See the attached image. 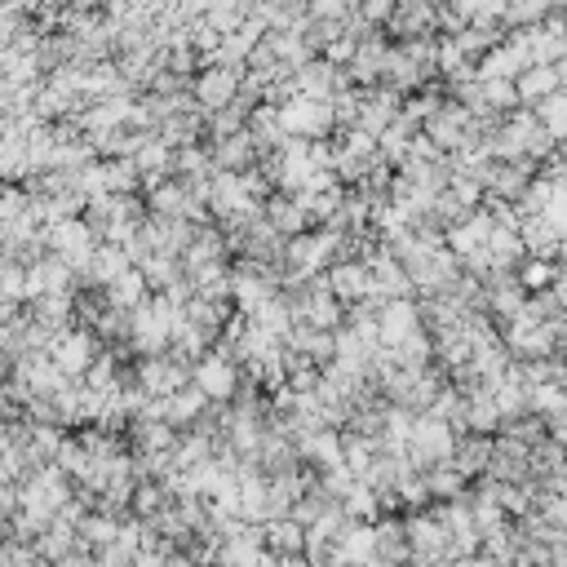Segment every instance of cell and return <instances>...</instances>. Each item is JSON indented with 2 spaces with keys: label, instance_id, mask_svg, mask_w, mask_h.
I'll return each instance as SVG.
<instances>
[{
  "label": "cell",
  "instance_id": "6da1fadb",
  "mask_svg": "<svg viewBox=\"0 0 567 567\" xmlns=\"http://www.w3.org/2000/svg\"><path fill=\"white\" fill-rule=\"evenodd\" d=\"M138 381L151 399H173L187 386H195V364L182 359L178 350H164V355H147L138 359Z\"/></svg>",
  "mask_w": 567,
  "mask_h": 567
},
{
  "label": "cell",
  "instance_id": "7a4b0ae2",
  "mask_svg": "<svg viewBox=\"0 0 567 567\" xmlns=\"http://www.w3.org/2000/svg\"><path fill=\"white\" fill-rule=\"evenodd\" d=\"M45 244H49V253H54L58 262H67L76 275L85 271V266L94 262V253H98V235L89 231V222H85V218L49 226V231H45Z\"/></svg>",
  "mask_w": 567,
  "mask_h": 567
},
{
  "label": "cell",
  "instance_id": "3957f363",
  "mask_svg": "<svg viewBox=\"0 0 567 567\" xmlns=\"http://www.w3.org/2000/svg\"><path fill=\"white\" fill-rule=\"evenodd\" d=\"M195 386H200L213 404H231L244 386V368L235 364L226 350H213V355H204L200 364H195Z\"/></svg>",
  "mask_w": 567,
  "mask_h": 567
},
{
  "label": "cell",
  "instance_id": "277c9868",
  "mask_svg": "<svg viewBox=\"0 0 567 567\" xmlns=\"http://www.w3.org/2000/svg\"><path fill=\"white\" fill-rule=\"evenodd\" d=\"M102 346L94 333H89V328H71V333H63L54 342V350H49V359H54L58 368H63V373L71 377V381H85L89 377V368L98 364V355H102Z\"/></svg>",
  "mask_w": 567,
  "mask_h": 567
},
{
  "label": "cell",
  "instance_id": "5b68a950",
  "mask_svg": "<svg viewBox=\"0 0 567 567\" xmlns=\"http://www.w3.org/2000/svg\"><path fill=\"white\" fill-rule=\"evenodd\" d=\"M240 89H244V76H235V71H226V67H204L200 76H195V102L204 107V116H213V111H226V107H235V98H240Z\"/></svg>",
  "mask_w": 567,
  "mask_h": 567
},
{
  "label": "cell",
  "instance_id": "8992f818",
  "mask_svg": "<svg viewBox=\"0 0 567 567\" xmlns=\"http://www.w3.org/2000/svg\"><path fill=\"white\" fill-rule=\"evenodd\" d=\"M386 36L395 40V45L439 36V5H426V0H404V5H395V18H390Z\"/></svg>",
  "mask_w": 567,
  "mask_h": 567
},
{
  "label": "cell",
  "instance_id": "52a82bcc",
  "mask_svg": "<svg viewBox=\"0 0 567 567\" xmlns=\"http://www.w3.org/2000/svg\"><path fill=\"white\" fill-rule=\"evenodd\" d=\"M373 563L381 567H408L412 563V541L404 519H381L373 528Z\"/></svg>",
  "mask_w": 567,
  "mask_h": 567
},
{
  "label": "cell",
  "instance_id": "ba28073f",
  "mask_svg": "<svg viewBox=\"0 0 567 567\" xmlns=\"http://www.w3.org/2000/svg\"><path fill=\"white\" fill-rule=\"evenodd\" d=\"M284 346L293 350V355L311 359L315 368L337 364V333H324V328H315V324H293V333H288Z\"/></svg>",
  "mask_w": 567,
  "mask_h": 567
},
{
  "label": "cell",
  "instance_id": "9c48e42d",
  "mask_svg": "<svg viewBox=\"0 0 567 567\" xmlns=\"http://www.w3.org/2000/svg\"><path fill=\"white\" fill-rule=\"evenodd\" d=\"M328 288H333V297L350 311V306L373 297V271H368L364 262H342L328 271Z\"/></svg>",
  "mask_w": 567,
  "mask_h": 567
},
{
  "label": "cell",
  "instance_id": "30bf717a",
  "mask_svg": "<svg viewBox=\"0 0 567 567\" xmlns=\"http://www.w3.org/2000/svg\"><path fill=\"white\" fill-rule=\"evenodd\" d=\"M125 439H129V448H133V452H178L182 430H173L169 421L138 417V421H129Z\"/></svg>",
  "mask_w": 567,
  "mask_h": 567
},
{
  "label": "cell",
  "instance_id": "8fae6325",
  "mask_svg": "<svg viewBox=\"0 0 567 567\" xmlns=\"http://www.w3.org/2000/svg\"><path fill=\"white\" fill-rule=\"evenodd\" d=\"M209 147H213L218 173H249L262 164V147L253 142V133H240V138H226V142H209Z\"/></svg>",
  "mask_w": 567,
  "mask_h": 567
},
{
  "label": "cell",
  "instance_id": "7c38bea8",
  "mask_svg": "<svg viewBox=\"0 0 567 567\" xmlns=\"http://www.w3.org/2000/svg\"><path fill=\"white\" fill-rule=\"evenodd\" d=\"M492 443L497 439H483V435H466L457 443V452H452V470L461 474V479L470 483H479V479H488V466H492Z\"/></svg>",
  "mask_w": 567,
  "mask_h": 567
},
{
  "label": "cell",
  "instance_id": "4fadbf2b",
  "mask_svg": "<svg viewBox=\"0 0 567 567\" xmlns=\"http://www.w3.org/2000/svg\"><path fill=\"white\" fill-rule=\"evenodd\" d=\"M417 333H421V306L417 302H390L386 315H381V346L395 350Z\"/></svg>",
  "mask_w": 567,
  "mask_h": 567
},
{
  "label": "cell",
  "instance_id": "5bb4252c",
  "mask_svg": "<svg viewBox=\"0 0 567 567\" xmlns=\"http://www.w3.org/2000/svg\"><path fill=\"white\" fill-rule=\"evenodd\" d=\"M266 222H271L284 240H297V235L315 231L311 218H306V209H302V200H297V195H284V191L266 200Z\"/></svg>",
  "mask_w": 567,
  "mask_h": 567
},
{
  "label": "cell",
  "instance_id": "9a60e30c",
  "mask_svg": "<svg viewBox=\"0 0 567 567\" xmlns=\"http://www.w3.org/2000/svg\"><path fill=\"white\" fill-rule=\"evenodd\" d=\"M266 528V550L275 559H306V528L293 519H275V523H262Z\"/></svg>",
  "mask_w": 567,
  "mask_h": 567
},
{
  "label": "cell",
  "instance_id": "2e32d148",
  "mask_svg": "<svg viewBox=\"0 0 567 567\" xmlns=\"http://www.w3.org/2000/svg\"><path fill=\"white\" fill-rule=\"evenodd\" d=\"M151 297H156V288L147 284V275L142 271H129V275H120L116 284L107 288V302L116 306V311H142V306H151Z\"/></svg>",
  "mask_w": 567,
  "mask_h": 567
},
{
  "label": "cell",
  "instance_id": "e0dca14e",
  "mask_svg": "<svg viewBox=\"0 0 567 567\" xmlns=\"http://www.w3.org/2000/svg\"><path fill=\"white\" fill-rule=\"evenodd\" d=\"M514 89H519V102H523V107L536 111L545 98L559 94L563 80H559V71H554V67H528L519 80H514Z\"/></svg>",
  "mask_w": 567,
  "mask_h": 567
},
{
  "label": "cell",
  "instance_id": "ac0fdd59",
  "mask_svg": "<svg viewBox=\"0 0 567 567\" xmlns=\"http://www.w3.org/2000/svg\"><path fill=\"white\" fill-rule=\"evenodd\" d=\"M120 528H125V523L120 519H107V514H89L85 523H80V545H85V550H107V545H120Z\"/></svg>",
  "mask_w": 567,
  "mask_h": 567
},
{
  "label": "cell",
  "instance_id": "d6986e66",
  "mask_svg": "<svg viewBox=\"0 0 567 567\" xmlns=\"http://www.w3.org/2000/svg\"><path fill=\"white\" fill-rule=\"evenodd\" d=\"M426 483H430V497H435V505H448V501H461V497H470V483L461 479L452 466H439V470H430L426 474Z\"/></svg>",
  "mask_w": 567,
  "mask_h": 567
},
{
  "label": "cell",
  "instance_id": "ffe728a7",
  "mask_svg": "<svg viewBox=\"0 0 567 567\" xmlns=\"http://www.w3.org/2000/svg\"><path fill=\"white\" fill-rule=\"evenodd\" d=\"M528 408L541 421H554L567 412V386H532L528 390Z\"/></svg>",
  "mask_w": 567,
  "mask_h": 567
},
{
  "label": "cell",
  "instance_id": "44dd1931",
  "mask_svg": "<svg viewBox=\"0 0 567 567\" xmlns=\"http://www.w3.org/2000/svg\"><path fill=\"white\" fill-rule=\"evenodd\" d=\"M554 280H559V262H536V257H528V262L519 266V284L528 288V293H550Z\"/></svg>",
  "mask_w": 567,
  "mask_h": 567
},
{
  "label": "cell",
  "instance_id": "7402d4cb",
  "mask_svg": "<svg viewBox=\"0 0 567 567\" xmlns=\"http://www.w3.org/2000/svg\"><path fill=\"white\" fill-rule=\"evenodd\" d=\"M545 426H550V439L567 452V412H563V417H554V421H545Z\"/></svg>",
  "mask_w": 567,
  "mask_h": 567
},
{
  "label": "cell",
  "instance_id": "603a6c76",
  "mask_svg": "<svg viewBox=\"0 0 567 567\" xmlns=\"http://www.w3.org/2000/svg\"><path fill=\"white\" fill-rule=\"evenodd\" d=\"M550 293H554V302H559L563 311H567V266H563V262H559V280H554Z\"/></svg>",
  "mask_w": 567,
  "mask_h": 567
},
{
  "label": "cell",
  "instance_id": "cb8c5ba5",
  "mask_svg": "<svg viewBox=\"0 0 567 567\" xmlns=\"http://www.w3.org/2000/svg\"><path fill=\"white\" fill-rule=\"evenodd\" d=\"M559 262H563V266H567V240H563V257H559Z\"/></svg>",
  "mask_w": 567,
  "mask_h": 567
}]
</instances>
